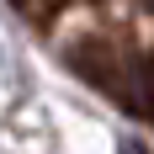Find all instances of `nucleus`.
<instances>
[{
	"instance_id": "obj_1",
	"label": "nucleus",
	"mask_w": 154,
	"mask_h": 154,
	"mask_svg": "<svg viewBox=\"0 0 154 154\" xmlns=\"http://www.w3.org/2000/svg\"><path fill=\"white\" fill-rule=\"evenodd\" d=\"M11 5L27 16V21H37V27H43V21H53V16L64 11V0H11Z\"/></svg>"
}]
</instances>
